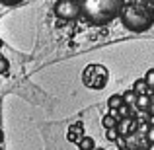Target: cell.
<instances>
[{
	"instance_id": "obj_1",
	"label": "cell",
	"mask_w": 154,
	"mask_h": 150,
	"mask_svg": "<svg viewBox=\"0 0 154 150\" xmlns=\"http://www.w3.org/2000/svg\"><path fill=\"white\" fill-rule=\"evenodd\" d=\"M119 20L129 31H146L154 26V8L148 0H123Z\"/></svg>"
},
{
	"instance_id": "obj_2",
	"label": "cell",
	"mask_w": 154,
	"mask_h": 150,
	"mask_svg": "<svg viewBox=\"0 0 154 150\" xmlns=\"http://www.w3.org/2000/svg\"><path fill=\"white\" fill-rule=\"evenodd\" d=\"M80 14L94 26H105L119 18L123 0H78Z\"/></svg>"
},
{
	"instance_id": "obj_3",
	"label": "cell",
	"mask_w": 154,
	"mask_h": 150,
	"mask_svg": "<svg viewBox=\"0 0 154 150\" xmlns=\"http://www.w3.org/2000/svg\"><path fill=\"white\" fill-rule=\"evenodd\" d=\"M84 86L92 88V90H102L107 84V70L102 64H88L82 72Z\"/></svg>"
},
{
	"instance_id": "obj_4",
	"label": "cell",
	"mask_w": 154,
	"mask_h": 150,
	"mask_svg": "<svg viewBox=\"0 0 154 150\" xmlns=\"http://www.w3.org/2000/svg\"><path fill=\"white\" fill-rule=\"evenodd\" d=\"M53 12L60 20H74L80 16V2L78 0H57Z\"/></svg>"
},
{
	"instance_id": "obj_5",
	"label": "cell",
	"mask_w": 154,
	"mask_h": 150,
	"mask_svg": "<svg viewBox=\"0 0 154 150\" xmlns=\"http://www.w3.org/2000/svg\"><path fill=\"white\" fill-rule=\"evenodd\" d=\"M125 105V99H123V94H115V96H111V98L107 99V107L109 109H121Z\"/></svg>"
},
{
	"instance_id": "obj_6",
	"label": "cell",
	"mask_w": 154,
	"mask_h": 150,
	"mask_svg": "<svg viewBox=\"0 0 154 150\" xmlns=\"http://www.w3.org/2000/svg\"><path fill=\"white\" fill-rule=\"evenodd\" d=\"M135 105H139L140 109H150V105H152V98H150V94H139V98H137V103Z\"/></svg>"
},
{
	"instance_id": "obj_7",
	"label": "cell",
	"mask_w": 154,
	"mask_h": 150,
	"mask_svg": "<svg viewBox=\"0 0 154 150\" xmlns=\"http://www.w3.org/2000/svg\"><path fill=\"white\" fill-rule=\"evenodd\" d=\"M133 90L137 92V94H150V86L146 84V80L144 78H140V80H137L135 84H133Z\"/></svg>"
},
{
	"instance_id": "obj_8",
	"label": "cell",
	"mask_w": 154,
	"mask_h": 150,
	"mask_svg": "<svg viewBox=\"0 0 154 150\" xmlns=\"http://www.w3.org/2000/svg\"><path fill=\"white\" fill-rule=\"evenodd\" d=\"M102 123H103V127H105V129L117 127V119H115V117H113V109H111V111H109L107 115L103 117V121H102Z\"/></svg>"
},
{
	"instance_id": "obj_9",
	"label": "cell",
	"mask_w": 154,
	"mask_h": 150,
	"mask_svg": "<svg viewBox=\"0 0 154 150\" xmlns=\"http://www.w3.org/2000/svg\"><path fill=\"white\" fill-rule=\"evenodd\" d=\"M78 146H80V150H94V140L90 136H82L78 140Z\"/></svg>"
},
{
	"instance_id": "obj_10",
	"label": "cell",
	"mask_w": 154,
	"mask_h": 150,
	"mask_svg": "<svg viewBox=\"0 0 154 150\" xmlns=\"http://www.w3.org/2000/svg\"><path fill=\"white\" fill-rule=\"evenodd\" d=\"M137 98H139V94H137L135 90H127V92L123 94V99H125V103H127V105L137 103Z\"/></svg>"
},
{
	"instance_id": "obj_11",
	"label": "cell",
	"mask_w": 154,
	"mask_h": 150,
	"mask_svg": "<svg viewBox=\"0 0 154 150\" xmlns=\"http://www.w3.org/2000/svg\"><path fill=\"white\" fill-rule=\"evenodd\" d=\"M117 136H119V129H117V127L105 129V139H107V140H115Z\"/></svg>"
},
{
	"instance_id": "obj_12",
	"label": "cell",
	"mask_w": 154,
	"mask_h": 150,
	"mask_svg": "<svg viewBox=\"0 0 154 150\" xmlns=\"http://www.w3.org/2000/svg\"><path fill=\"white\" fill-rule=\"evenodd\" d=\"M8 70H10V60L0 55V74H6Z\"/></svg>"
},
{
	"instance_id": "obj_13",
	"label": "cell",
	"mask_w": 154,
	"mask_h": 150,
	"mask_svg": "<svg viewBox=\"0 0 154 150\" xmlns=\"http://www.w3.org/2000/svg\"><path fill=\"white\" fill-rule=\"evenodd\" d=\"M144 80H146V84L150 86V90H154V68H148V70H146Z\"/></svg>"
},
{
	"instance_id": "obj_14",
	"label": "cell",
	"mask_w": 154,
	"mask_h": 150,
	"mask_svg": "<svg viewBox=\"0 0 154 150\" xmlns=\"http://www.w3.org/2000/svg\"><path fill=\"white\" fill-rule=\"evenodd\" d=\"M146 142L154 144V125H150V129L146 131Z\"/></svg>"
},
{
	"instance_id": "obj_15",
	"label": "cell",
	"mask_w": 154,
	"mask_h": 150,
	"mask_svg": "<svg viewBox=\"0 0 154 150\" xmlns=\"http://www.w3.org/2000/svg\"><path fill=\"white\" fill-rule=\"evenodd\" d=\"M4 4H18V2H23V0H2Z\"/></svg>"
},
{
	"instance_id": "obj_16",
	"label": "cell",
	"mask_w": 154,
	"mask_h": 150,
	"mask_svg": "<svg viewBox=\"0 0 154 150\" xmlns=\"http://www.w3.org/2000/svg\"><path fill=\"white\" fill-rule=\"evenodd\" d=\"M2 140H4V133H2V129H0V144H2Z\"/></svg>"
},
{
	"instance_id": "obj_17",
	"label": "cell",
	"mask_w": 154,
	"mask_h": 150,
	"mask_svg": "<svg viewBox=\"0 0 154 150\" xmlns=\"http://www.w3.org/2000/svg\"><path fill=\"white\" fill-rule=\"evenodd\" d=\"M135 150H148V148H135Z\"/></svg>"
},
{
	"instance_id": "obj_18",
	"label": "cell",
	"mask_w": 154,
	"mask_h": 150,
	"mask_svg": "<svg viewBox=\"0 0 154 150\" xmlns=\"http://www.w3.org/2000/svg\"><path fill=\"white\" fill-rule=\"evenodd\" d=\"M148 2H150V4H152V6H154V0H148Z\"/></svg>"
},
{
	"instance_id": "obj_19",
	"label": "cell",
	"mask_w": 154,
	"mask_h": 150,
	"mask_svg": "<svg viewBox=\"0 0 154 150\" xmlns=\"http://www.w3.org/2000/svg\"><path fill=\"white\" fill-rule=\"evenodd\" d=\"M121 150H129V148H121Z\"/></svg>"
},
{
	"instance_id": "obj_20",
	"label": "cell",
	"mask_w": 154,
	"mask_h": 150,
	"mask_svg": "<svg viewBox=\"0 0 154 150\" xmlns=\"http://www.w3.org/2000/svg\"><path fill=\"white\" fill-rule=\"evenodd\" d=\"M0 4H2V0H0Z\"/></svg>"
},
{
	"instance_id": "obj_21",
	"label": "cell",
	"mask_w": 154,
	"mask_h": 150,
	"mask_svg": "<svg viewBox=\"0 0 154 150\" xmlns=\"http://www.w3.org/2000/svg\"><path fill=\"white\" fill-rule=\"evenodd\" d=\"M0 150H2V148H0Z\"/></svg>"
}]
</instances>
